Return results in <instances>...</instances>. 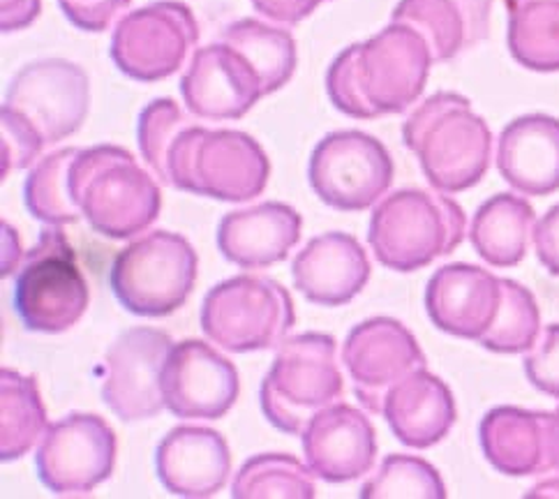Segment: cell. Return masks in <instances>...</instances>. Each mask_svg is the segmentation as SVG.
I'll list each match as a JSON object with an SVG mask.
<instances>
[{
    "label": "cell",
    "mask_w": 559,
    "mask_h": 499,
    "mask_svg": "<svg viewBox=\"0 0 559 499\" xmlns=\"http://www.w3.org/2000/svg\"><path fill=\"white\" fill-rule=\"evenodd\" d=\"M136 144L165 186L217 202H250L271 178V159L257 139L197 126L171 97L153 99L139 114Z\"/></svg>",
    "instance_id": "1"
},
{
    "label": "cell",
    "mask_w": 559,
    "mask_h": 499,
    "mask_svg": "<svg viewBox=\"0 0 559 499\" xmlns=\"http://www.w3.org/2000/svg\"><path fill=\"white\" fill-rule=\"evenodd\" d=\"M435 63L426 37L395 24L335 56L326 72L331 105L352 118L407 111L421 97Z\"/></svg>",
    "instance_id": "2"
},
{
    "label": "cell",
    "mask_w": 559,
    "mask_h": 499,
    "mask_svg": "<svg viewBox=\"0 0 559 499\" xmlns=\"http://www.w3.org/2000/svg\"><path fill=\"white\" fill-rule=\"evenodd\" d=\"M403 142L435 190L465 192L490 169L492 132L461 93L442 91L424 99L407 116Z\"/></svg>",
    "instance_id": "3"
},
{
    "label": "cell",
    "mask_w": 559,
    "mask_h": 499,
    "mask_svg": "<svg viewBox=\"0 0 559 499\" xmlns=\"http://www.w3.org/2000/svg\"><path fill=\"white\" fill-rule=\"evenodd\" d=\"M70 188L91 229L111 241L146 231L163 209L155 178L121 146L79 148L70 165Z\"/></svg>",
    "instance_id": "4"
},
{
    "label": "cell",
    "mask_w": 559,
    "mask_h": 499,
    "mask_svg": "<svg viewBox=\"0 0 559 499\" xmlns=\"http://www.w3.org/2000/svg\"><path fill=\"white\" fill-rule=\"evenodd\" d=\"M467 234V215L453 199L407 188L377 204L368 227V243L377 262L389 271L412 273L451 254Z\"/></svg>",
    "instance_id": "5"
},
{
    "label": "cell",
    "mask_w": 559,
    "mask_h": 499,
    "mask_svg": "<svg viewBox=\"0 0 559 499\" xmlns=\"http://www.w3.org/2000/svg\"><path fill=\"white\" fill-rule=\"evenodd\" d=\"M345 393L337 343L326 333L285 337L266 372L259 403L266 421L287 435H304L312 418Z\"/></svg>",
    "instance_id": "6"
},
{
    "label": "cell",
    "mask_w": 559,
    "mask_h": 499,
    "mask_svg": "<svg viewBox=\"0 0 559 499\" xmlns=\"http://www.w3.org/2000/svg\"><path fill=\"white\" fill-rule=\"evenodd\" d=\"M199 259L181 234L157 229L130 243L111 264L116 301L136 317H167L188 304Z\"/></svg>",
    "instance_id": "7"
},
{
    "label": "cell",
    "mask_w": 559,
    "mask_h": 499,
    "mask_svg": "<svg viewBox=\"0 0 559 499\" xmlns=\"http://www.w3.org/2000/svg\"><path fill=\"white\" fill-rule=\"evenodd\" d=\"M88 283L61 227L39 234L24 254L12 289V308L33 333H66L88 310Z\"/></svg>",
    "instance_id": "8"
},
{
    "label": "cell",
    "mask_w": 559,
    "mask_h": 499,
    "mask_svg": "<svg viewBox=\"0 0 559 499\" xmlns=\"http://www.w3.org/2000/svg\"><path fill=\"white\" fill-rule=\"evenodd\" d=\"M296 324L289 292L264 275H236L215 285L202 304V331L234 354L283 345Z\"/></svg>",
    "instance_id": "9"
},
{
    "label": "cell",
    "mask_w": 559,
    "mask_h": 499,
    "mask_svg": "<svg viewBox=\"0 0 559 499\" xmlns=\"http://www.w3.org/2000/svg\"><path fill=\"white\" fill-rule=\"evenodd\" d=\"M312 192L335 211L358 213L374 206L393 183L386 146L361 130L326 134L310 155Z\"/></svg>",
    "instance_id": "10"
},
{
    "label": "cell",
    "mask_w": 559,
    "mask_h": 499,
    "mask_svg": "<svg viewBox=\"0 0 559 499\" xmlns=\"http://www.w3.org/2000/svg\"><path fill=\"white\" fill-rule=\"evenodd\" d=\"M197 43L192 10L178 0H157L116 24L109 54L126 76L153 84L181 70Z\"/></svg>",
    "instance_id": "11"
},
{
    "label": "cell",
    "mask_w": 559,
    "mask_h": 499,
    "mask_svg": "<svg viewBox=\"0 0 559 499\" xmlns=\"http://www.w3.org/2000/svg\"><path fill=\"white\" fill-rule=\"evenodd\" d=\"M116 432L97 414L72 412L47 428L35 467L43 486L58 497H84L114 474Z\"/></svg>",
    "instance_id": "12"
},
{
    "label": "cell",
    "mask_w": 559,
    "mask_h": 499,
    "mask_svg": "<svg viewBox=\"0 0 559 499\" xmlns=\"http://www.w3.org/2000/svg\"><path fill=\"white\" fill-rule=\"evenodd\" d=\"M3 107L24 118L47 146L58 144L86 121L91 107L88 74L63 58L28 63L8 84Z\"/></svg>",
    "instance_id": "13"
},
{
    "label": "cell",
    "mask_w": 559,
    "mask_h": 499,
    "mask_svg": "<svg viewBox=\"0 0 559 499\" xmlns=\"http://www.w3.org/2000/svg\"><path fill=\"white\" fill-rule=\"evenodd\" d=\"M343 364L361 405L382 414L395 384L428 366L414 333L393 317H372L354 326L343 347Z\"/></svg>",
    "instance_id": "14"
},
{
    "label": "cell",
    "mask_w": 559,
    "mask_h": 499,
    "mask_svg": "<svg viewBox=\"0 0 559 499\" xmlns=\"http://www.w3.org/2000/svg\"><path fill=\"white\" fill-rule=\"evenodd\" d=\"M171 347L165 331L148 326L116 337L105 358L103 401L121 421H148L165 409L163 368Z\"/></svg>",
    "instance_id": "15"
},
{
    "label": "cell",
    "mask_w": 559,
    "mask_h": 499,
    "mask_svg": "<svg viewBox=\"0 0 559 499\" xmlns=\"http://www.w3.org/2000/svg\"><path fill=\"white\" fill-rule=\"evenodd\" d=\"M181 95L192 116L238 121L269 93L250 58L219 39L192 54L181 79Z\"/></svg>",
    "instance_id": "16"
},
{
    "label": "cell",
    "mask_w": 559,
    "mask_h": 499,
    "mask_svg": "<svg viewBox=\"0 0 559 499\" xmlns=\"http://www.w3.org/2000/svg\"><path fill=\"white\" fill-rule=\"evenodd\" d=\"M236 366L202 341H183L171 347L163 368L165 407L178 418L217 421L238 401Z\"/></svg>",
    "instance_id": "17"
},
{
    "label": "cell",
    "mask_w": 559,
    "mask_h": 499,
    "mask_svg": "<svg viewBox=\"0 0 559 499\" xmlns=\"http://www.w3.org/2000/svg\"><path fill=\"white\" fill-rule=\"evenodd\" d=\"M504 304L502 277L472 264H447L426 287L430 322L463 341H481Z\"/></svg>",
    "instance_id": "18"
},
{
    "label": "cell",
    "mask_w": 559,
    "mask_h": 499,
    "mask_svg": "<svg viewBox=\"0 0 559 499\" xmlns=\"http://www.w3.org/2000/svg\"><path fill=\"white\" fill-rule=\"evenodd\" d=\"M304 453L308 467L326 484L356 482L374 465L377 432L361 409L335 403L304 430Z\"/></svg>",
    "instance_id": "19"
},
{
    "label": "cell",
    "mask_w": 559,
    "mask_h": 499,
    "mask_svg": "<svg viewBox=\"0 0 559 499\" xmlns=\"http://www.w3.org/2000/svg\"><path fill=\"white\" fill-rule=\"evenodd\" d=\"M155 472L174 497H213L225 488L231 474L227 439L211 428L178 426L157 444Z\"/></svg>",
    "instance_id": "20"
},
{
    "label": "cell",
    "mask_w": 559,
    "mask_h": 499,
    "mask_svg": "<svg viewBox=\"0 0 559 499\" xmlns=\"http://www.w3.org/2000/svg\"><path fill=\"white\" fill-rule=\"evenodd\" d=\"M478 442L486 461L507 476H532L555 470L557 421L555 412L495 407L481 426Z\"/></svg>",
    "instance_id": "21"
},
{
    "label": "cell",
    "mask_w": 559,
    "mask_h": 499,
    "mask_svg": "<svg viewBox=\"0 0 559 499\" xmlns=\"http://www.w3.org/2000/svg\"><path fill=\"white\" fill-rule=\"evenodd\" d=\"M370 271L364 246L345 231L312 238L292 264L294 287L322 308H341L354 301L368 285Z\"/></svg>",
    "instance_id": "22"
},
{
    "label": "cell",
    "mask_w": 559,
    "mask_h": 499,
    "mask_svg": "<svg viewBox=\"0 0 559 499\" xmlns=\"http://www.w3.org/2000/svg\"><path fill=\"white\" fill-rule=\"evenodd\" d=\"M304 217L283 202L227 213L217 225V250L227 262L257 271L285 262L301 241Z\"/></svg>",
    "instance_id": "23"
},
{
    "label": "cell",
    "mask_w": 559,
    "mask_h": 499,
    "mask_svg": "<svg viewBox=\"0 0 559 499\" xmlns=\"http://www.w3.org/2000/svg\"><path fill=\"white\" fill-rule=\"evenodd\" d=\"M497 169L521 194L546 197L559 190V118L527 114L511 121L497 142Z\"/></svg>",
    "instance_id": "24"
},
{
    "label": "cell",
    "mask_w": 559,
    "mask_h": 499,
    "mask_svg": "<svg viewBox=\"0 0 559 499\" xmlns=\"http://www.w3.org/2000/svg\"><path fill=\"white\" fill-rule=\"evenodd\" d=\"M382 414L393 435L409 449L439 444L457 418L451 389L426 368L414 370L391 389Z\"/></svg>",
    "instance_id": "25"
},
{
    "label": "cell",
    "mask_w": 559,
    "mask_h": 499,
    "mask_svg": "<svg viewBox=\"0 0 559 499\" xmlns=\"http://www.w3.org/2000/svg\"><path fill=\"white\" fill-rule=\"evenodd\" d=\"M492 0H401L391 22L426 37L435 63H449L484 43L490 31Z\"/></svg>",
    "instance_id": "26"
},
{
    "label": "cell",
    "mask_w": 559,
    "mask_h": 499,
    "mask_svg": "<svg viewBox=\"0 0 559 499\" xmlns=\"http://www.w3.org/2000/svg\"><path fill=\"white\" fill-rule=\"evenodd\" d=\"M536 229V213L523 197L499 192L478 206L469 227L474 252L495 269H511L525 259Z\"/></svg>",
    "instance_id": "27"
},
{
    "label": "cell",
    "mask_w": 559,
    "mask_h": 499,
    "mask_svg": "<svg viewBox=\"0 0 559 499\" xmlns=\"http://www.w3.org/2000/svg\"><path fill=\"white\" fill-rule=\"evenodd\" d=\"M507 45L518 66L559 72V0H507Z\"/></svg>",
    "instance_id": "28"
},
{
    "label": "cell",
    "mask_w": 559,
    "mask_h": 499,
    "mask_svg": "<svg viewBox=\"0 0 559 499\" xmlns=\"http://www.w3.org/2000/svg\"><path fill=\"white\" fill-rule=\"evenodd\" d=\"M47 409L35 377L0 370V458L12 463L24 458L47 432Z\"/></svg>",
    "instance_id": "29"
},
{
    "label": "cell",
    "mask_w": 559,
    "mask_h": 499,
    "mask_svg": "<svg viewBox=\"0 0 559 499\" xmlns=\"http://www.w3.org/2000/svg\"><path fill=\"white\" fill-rule=\"evenodd\" d=\"M219 39L250 58V63L262 74L269 95L287 86L296 72V39L285 28H275L257 19H241L229 24Z\"/></svg>",
    "instance_id": "30"
},
{
    "label": "cell",
    "mask_w": 559,
    "mask_h": 499,
    "mask_svg": "<svg viewBox=\"0 0 559 499\" xmlns=\"http://www.w3.org/2000/svg\"><path fill=\"white\" fill-rule=\"evenodd\" d=\"M314 472L287 453H259L238 470L234 499H312L317 495Z\"/></svg>",
    "instance_id": "31"
},
{
    "label": "cell",
    "mask_w": 559,
    "mask_h": 499,
    "mask_svg": "<svg viewBox=\"0 0 559 499\" xmlns=\"http://www.w3.org/2000/svg\"><path fill=\"white\" fill-rule=\"evenodd\" d=\"M79 148L53 151L31 169L24 183V204L33 217L51 227L82 219L70 188V165Z\"/></svg>",
    "instance_id": "32"
},
{
    "label": "cell",
    "mask_w": 559,
    "mask_h": 499,
    "mask_svg": "<svg viewBox=\"0 0 559 499\" xmlns=\"http://www.w3.org/2000/svg\"><path fill=\"white\" fill-rule=\"evenodd\" d=\"M502 310H499L495 326L478 341V345L495 354H525L538 341L542 312H538L534 294L521 283L502 277Z\"/></svg>",
    "instance_id": "33"
},
{
    "label": "cell",
    "mask_w": 559,
    "mask_h": 499,
    "mask_svg": "<svg viewBox=\"0 0 559 499\" xmlns=\"http://www.w3.org/2000/svg\"><path fill=\"white\" fill-rule=\"evenodd\" d=\"M361 499H444L447 486L439 472L424 458L391 453L377 474L358 492Z\"/></svg>",
    "instance_id": "34"
},
{
    "label": "cell",
    "mask_w": 559,
    "mask_h": 499,
    "mask_svg": "<svg viewBox=\"0 0 559 499\" xmlns=\"http://www.w3.org/2000/svg\"><path fill=\"white\" fill-rule=\"evenodd\" d=\"M0 132H3V178L10 171L31 167L47 146L24 118L10 109H0Z\"/></svg>",
    "instance_id": "35"
},
{
    "label": "cell",
    "mask_w": 559,
    "mask_h": 499,
    "mask_svg": "<svg viewBox=\"0 0 559 499\" xmlns=\"http://www.w3.org/2000/svg\"><path fill=\"white\" fill-rule=\"evenodd\" d=\"M523 366L534 389L559 401V324L544 329Z\"/></svg>",
    "instance_id": "36"
},
{
    "label": "cell",
    "mask_w": 559,
    "mask_h": 499,
    "mask_svg": "<svg viewBox=\"0 0 559 499\" xmlns=\"http://www.w3.org/2000/svg\"><path fill=\"white\" fill-rule=\"evenodd\" d=\"M58 5L79 31L103 33L121 22L132 0H58Z\"/></svg>",
    "instance_id": "37"
},
{
    "label": "cell",
    "mask_w": 559,
    "mask_h": 499,
    "mask_svg": "<svg viewBox=\"0 0 559 499\" xmlns=\"http://www.w3.org/2000/svg\"><path fill=\"white\" fill-rule=\"evenodd\" d=\"M534 246L538 262L550 275L559 277V204L552 206L534 229Z\"/></svg>",
    "instance_id": "38"
},
{
    "label": "cell",
    "mask_w": 559,
    "mask_h": 499,
    "mask_svg": "<svg viewBox=\"0 0 559 499\" xmlns=\"http://www.w3.org/2000/svg\"><path fill=\"white\" fill-rule=\"evenodd\" d=\"M252 8L277 24L296 26L329 0H250Z\"/></svg>",
    "instance_id": "39"
},
{
    "label": "cell",
    "mask_w": 559,
    "mask_h": 499,
    "mask_svg": "<svg viewBox=\"0 0 559 499\" xmlns=\"http://www.w3.org/2000/svg\"><path fill=\"white\" fill-rule=\"evenodd\" d=\"M43 12V0H0V28L16 33L28 28Z\"/></svg>",
    "instance_id": "40"
},
{
    "label": "cell",
    "mask_w": 559,
    "mask_h": 499,
    "mask_svg": "<svg viewBox=\"0 0 559 499\" xmlns=\"http://www.w3.org/2000/svg\"><path fill=\"white\" fill-rule=\"evenodd\" d=\"M525 497H532V499H536V497H559V476L536 484L532 490H527Z\"/></svg>",
    "instance_id": "41"
},
{
    "label": "cell",
    "mask_w": 559,
    "mask_h": 499,
    "mask_svg": "<svg viewBox=\"0 0 559 499\" xmlns=\"http://www.w3.org/2000/svg\"><path fill=\"white\" fill-rule=\"evenodd\" d=\"M555 421H557V455H555V470H559V407L555 409Z\"/></svg>",
    "instance_id": "42"
}]
</instances>
